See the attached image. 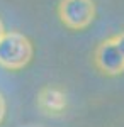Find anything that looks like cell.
<instances>
[{
  "instance_id": "cell-5",
  "label": "cell",
  "mask_w": 124,
  "mask_h": 127,
  "mask_svg": "<svg viewBox=\"0 0 124 127\" xmlns=\"http://www.w3.org/2000/svg\"><path fill=\"white\" fill-rule=\"evenodd\" d=\"M5 112H7V105H5L3 97L0 95V124H2V122H3V119H5Z\"/></svg>"
},
{
  "instance_id": "cell-6",
  "label": "cell",
  "mask_w": 124,
  "mask_h": 127,
  "mask_svg": "<svg viewBox=\"0 0 124 127\" xmlns=\"http://www.w3.org/2000/svg\"><path fill=\"white\" fill-rule=\"evenodd\" d=\"M3 32H5V29H3V24H2V20H0V37L3 36Z\"/></svg>"
},
{
  "instance_id": "cell-4",
  "label": "cell",
  "mask_w": 124,
  "mask_h": 127,
  "mask_svg": "<svg viewBox=\"0 0 124 127\" xmlns=\"http://www.w3.org/2000/svg\"><path fill=\"white\" fill-rule=\"evenodd\" d=\"M38 107L49 115H60L63 114L68 107L66 93L58 87H48L41 88L38 93Z\"/></svg>"
},
{
  "instance_id": "cell-2",
  "label": "cell",
  "mask_w": 124,
  "mask_h": 127,
  "mask_svg": "<svg viewBox=\"0 0 124 127\" xmlns=\"http://www.w3.org/2000/svg\"><path fill=\"white\" fill-rule=\"evenodd\" d=\"M58 17L65 27L82 31L95 19V3L94 0H61L58 5Z\"/></svg>"
},
{
  "instance_id": "cell-1",
  "label": "cell",
  "mask_w": 124,
  "mask_h": 127,
  "mask_svg": "<svg viewBox=\"0 0 124 127\" xmlns=\"http://www.w3.org/2000/svg\"><path fill=\"white\" fill-rule=\"evenodd\" d=\"M34 56L32 42L17 31H5L0 37V66L10 71L24 69Z\"/></svg>"
},
{
  "instance_id": "cell-3",
  "label": "cell",
  "mask_w": 124,
  "mask_h": 127,
  "mask_svg": "<svg viewBox=\"0 0 124 127\" xmlns=\"http://www.w3.org/2000/svg\"><path fill=\"white\" fill-rule=\"evenodd\" d=\"M94 64L97 69L107 76H117L124 73V51L117 44L116 37H107L95 48Z\"/></svg>"
}]
</instances>
